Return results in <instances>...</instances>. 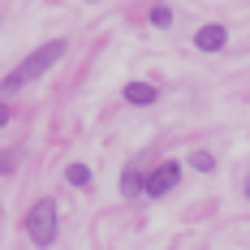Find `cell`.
<instances>
[{"label": "cell", "instance_id": "1", "mask_svg": "<svg viewBox=\"0 0 250 250\" xmlns=\"http://www.w3.org/2000/svg\"><path fill=\"white\" fill-rule=\"evenodd\" d=\"M61 56H65V39H48L43 48H35V52H30V56H26L22 65L13 69V74H4V78H0V95H18L22 86H30L35 78H43V74H48V69L56 65V61H61Z\"/></svg>", "mask_w": 250, "mask_h": 250}, {"label": "cell", "instance_id": "2", "mask_svg": "<svg viewBox=\"0 0 250 250\" xmlns=\"http://www.w3.org/2000/svg\"><path fill=\"white\" fill-rule=\"evenodd\" d=\"M26 237L39 250L56 242V199H52V194H43V199L26 211Z\"/></svg>", "mask_w": 250, "mask_h": 250}, {"label": "cell", "instance_id": "3", "mask_svg": "<svg viewBox=\"0 0 250 250\" xmlns=\"http://www.w3.org/2000/svg\"><path fill=\"white\" fill-rule=\"evenodd\" d=\"M177 181H181V164H177V160H164V164H155V168L143 177V194H147V199H164Z\"/></svg>", "mask_w": 250, "mask_h": 250}, {"label": "cell", "instance_id": "4", "mask_svg": "<svg viewBox=\"0 0 250 250\" xmlns=\"http://www.w3.org/2000/svg\"><path fill=\"white\" fill-rule=\"evenodd\" d=\"M225 43H229V30L220 22H207V26L194 30V48H199V52H220Z\"/></svg>", "mask_w": 250, "mask_h": 250}, {"label": "cell", "instance_id": "5", "mask_svg": "<svg viewBox=\"0 0 250 250\" xmlns=\"http://www.w3.org/2000/svg\"><path fill=\"white\" fill-rule=\"evenodd\" d=\"M125 104H134V108H151V104L160 100V91L151 86V82H125Z\"/></svg>", "mask_w": 250, "mask_h": 250}, {"label": "cell", "instance_id": "6", "mask_svg": "<svg viewBox=\"0 0 250 250\" xmlns=\"http://www.w3.org/2000/svg\"><path fill=\"white\" fill-rule=\"evenodd\" d=\"M121 194H125V199H138V194H143V173H138L134 164L121 173Z\"/></svg>", "mask_w": 250, "mask_h": 250}, {"label": "cell", "instance_id": "7", "mask_svg": "<svg viewBox=\"0 0 250 250\" xmlns=\"http://www.w3.org/2000/svg\"><path fill=\"white\" fill-rule=\"evenodd\" d=\"M65 181H69V186H91V168H86V164H69V168H65Z\"/></svg>", "mask_w": 250, "mask_h": 250}, {"label": "cell", "instance_id": "8", "mask_svg": "<svg viewBox=\"0 0 250 250\" xmlns=\"http://www.w3.org/2000/svg\"><path fill=\"white\" fill-rule=\"evenodd\" d=\"M190 164H194L199 173H211V168H216V155H211V151H194V155H190Z\"/></svg>", "mask_w": 250, "mask_h": 250}, {"label": "cell", "instance_id": "9", "mask_svg": "<svg viewBox=\"0 0 250 250\" xmlns=\"http://www.w3.org/2000/svg\"><path fill=\"white\" fill-rule=\"evenodd\" d=\"M173 22V9H168V4H155V9H151V26H168Z\"/></svg>", "mask_w": 250, "mask_h": 250}, {"label": "cell", "instance_id": "10", "mask_svg": "<svg viewBox=\"0 0 250 250\" xmlns=\"http://www.w3.org/2000/svg\"><path fill=\"white\" fill-rule=\"evenodd\" d=\"M13 173V155H9V151H0V177H9Z\"/></svg>", "mask_w": 250, "mask_h": 250}, {"label": "cell", "instance_id": "11", "mask_svg": "<svg viewBox=\"0 0 250 250\" xmlns=\"http://www.w3.org/2000/svg\"><path fill=\"white\" fill-rule=\"evenodd\" d=\"M9 117H13V112H9V104H0V125H9Z\"/></svg>", "mask_w": 250, "mask_h": 250}, {"label": "cell", "instance_id": "12", "mask_svg": "<svg viewBox=\"0 0 250 250\" xmlns=\"http://www.w3.org/2000/svg\"><path fill=\"white\" fill-rule=\"evenodd\" d=\"M246 199H250V186H246Z\"/></svg>", "mask_w": 250, "mask_h": 250}]
</instances>
